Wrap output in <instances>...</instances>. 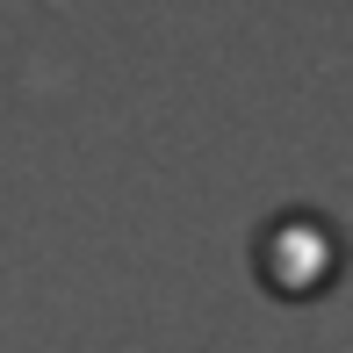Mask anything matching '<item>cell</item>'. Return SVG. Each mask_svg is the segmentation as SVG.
<instances>
[]
</instances>
